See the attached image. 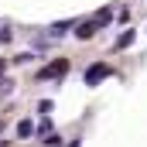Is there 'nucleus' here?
<instances>
[{"instance_id": "nucleus-5", "label": "nucleus", "mask_w": 147, "mask_h": 147, "mask_svg": "<svg viewBox=\"0 0 147 147\" xmlns=\"http://www.w3.org/2000/svg\"><path fill=\"white\" fill-rule=\"evenodd\" d=\"M130 45H134V31H123V34L116 38V45H113V48H130Z\"/></svg>"}, {"instance_id": "nucleus-4", "label": "nucleus", "mask_w": 147, "mask_h": 147, "mask_svg": "<svg viewBox=\"0 0 147 147\" xmlns=\"http://www.w3.org/2000/svg\"><path fill=\"white\" fill-rule=\"evenodd\" d=\"M31 134H34V123L31 120H21L17 123V137H31Z\"/></svg>"}, {"instance_id": "nucleus-6", "label": "nucleus", "mask_w": 147, "mask_h": 147, "mask_svg": "<svg viewBox=\"0 0 147 147\" xmlns=\"http://www.w3.org/2000/svg\"><path fill=\"white\" fill-rule=\"evenodd\" d=\"M0 130H3V123H0Z\"/></svg>"}, {"instance_id": "nucleus-1", "label": "nucleus", "mask_w": 147, "mask_h": 147, "mask_svg": "<svg viewBox=\"0 0 147 147\" xmlns=\"http://www.w3.org/2000/svg\"><path fill=\"white\" fill-rule=\"evenodd\" d=\"M69 72V58H55V62H48L45 69H38V79L45 82V79H62V75Z\"/></svg>"}, {"instance_id": "nucleus-3", "label": "nucleus", "mask_w": 147, "mask_h": 147, "mask_svg": "<svg viewBox=\"0 0 147 147\" xmlns=\"http://www.w3.org/2000/svg\"><path fill=\"white\" fill-rule=\"evenodd\" d=\"M96 31H99V21H96V17H89V21H82V24H79L75 38H82V41H86V38H92Z\"/></svg>"}, {"instance_id": "nucleus-2", "label": "nucleus", "mask_w": 147, "mask_h": 147, "mask_svg": "<svg viewBox=\"0 0 147 147\" xmlns=\"http://www.w3.org/2000/svg\"><path fill=\"white\" fill-rule=\"evenodd\" d=\"M106 75H113V69L99 62V65H92V69H86V86H99V82H103Z\"/></svg>"}]
</instances>
